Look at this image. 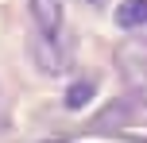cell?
<instances>
[{
    "instance_id": "3",
    "label": "cell",
    "mask_w": 147,
    "mask_h": 143,
    "mask_svg": "<svg viewBox=\"0 0 147 143\" xmlns=\"http://www.w3.org/2000/svg\"><path fill=\"white\" fill-rule=\"evenodd\" d=\"M116 23L120 27H147V0H124L116 8Z\"/></svg>"
},
{
    "instance_id": "4",
    "label": "cell",
    "mask_w": 147,
    "mask_h": 143,
    "mask_svg": "<svg viewBox=\"0 0 147 143\" xmlns=\"http://www.w3.org/2000/svg\"><path fill=\"white\" fill-rule=\"evenodd\" d=\"M89 97H93V81H78V85H70V93H66V108H81V105H89Z\"/></svg>"
},
{
    "instance_id": "1",
    "label": "cell",
    "mask_w": 147,
    "mask_h": 143,
    "mask_svg": "<svg viewBox=\"0 0 147 143\" xmlns=\"http://www.w3.org/2000/svg\"><path fill=\"white\" fill-rule=\"evenodd\" d=\"M116 66H120L124 85L140 101H147V39L143 35H132L116 46Z\"/></svg>"
},
{
    "instance_id": "2",
    "label": "cell",
    "mask_w": 147,
    "mask_h": 143,
    "mask_svg": "<svg viewBox=\"0 0 147 143\" xmlns=\"http://www.w3.org/2000/svg\"><path fill=\"white\" fill-rule=\"evenodd\" d=\"M31 12H35V23L47 39L58 35L62 27V0H31Z\"/></svg>"
}]
</instances>
